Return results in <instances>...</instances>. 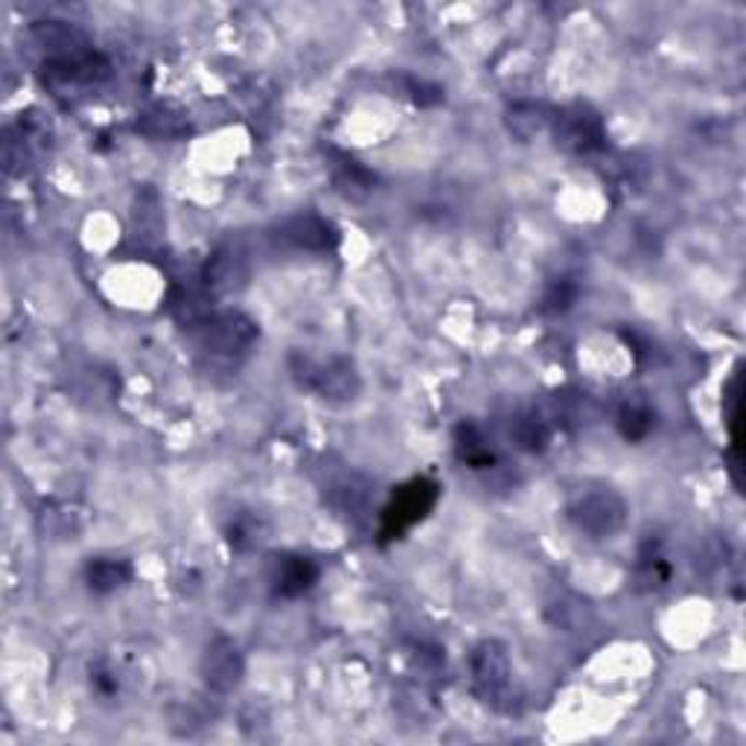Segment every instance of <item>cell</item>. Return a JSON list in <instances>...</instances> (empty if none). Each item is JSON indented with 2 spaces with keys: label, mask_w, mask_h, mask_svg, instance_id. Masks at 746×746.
<instances>
[{
  "label": "cell",
  "mask_w": 746,
  "mask_h": 746,
  "mask_svg": "<svg viewBox=\"0 0 746 746\" xmlns=\"http://www.w3.org/2000/svg\"><path fill=\"white\" fill-rule=\"evenodd\" d=\"M455 449L458 458L473 470H490L496 464V452L490 449L484 431L475 423H461L455 429Z\"/></svg>",
  "instance_id": "obj_13"
},
{
  "label": "cell",
  "mask_w": 746,
  "mask_h": 746,
  "mask_svg": "<svg viewBox=\"0 0 746 746\" xmlns=\"http://www.w3.org/2000/svg\"><path fill=\"white\" fill-rule=\"evenodd\" d=\"M578 283L569 281V277H560V281H554L552 286L545 289L540 309H543L545 316H563V312H569L571 304L578 300Z\"/></svg>",
  "instance_id": "obj_18"
},
{
  "label": "cell",
  "mask_w": 746,
  "mask_h": 746,
  "mask_svg": "<svg viewBox=\"0 0 746 746\" xmlns=\"http://www.w3.org/2000/svg\"><path fill=\"white\" fill-rule=\"evenodd\" d=\"M281 237L292 242L295 248H307V251H330L339 246V234L327 220L316 213H304L295 216L281 228Z\"/></svg>",
  "instance_id": "obj_10"
},
{
  "label": "cell",
  "mask_w": 746,
  "mask_h": 746,
  "mask_svg": "<svg viewBox=\"0 0 746 746\" xmlns=\"http://www.w3.org/2000/svg\"><path fill=\"white\" fill-rule=\"evenodd\" d=\"M289 370L300 388L318 394L324 403H353L362 391L359 370L347 356L312 359V356H304V353H292Z\"/></svg>",
  "instance_id": "obj_1"
},
{
  "label": "cell",
  "mask_w": 746,
  "mask_h": 746,
  "mask_svg": "<svg viewBox=\"0 0 746 746\" xmlns=\"http://www.w3.org/2000/svg\"><path fill=\"white\" fill-rule=\"evenodd\" d=\"M554 138L557 146L575 155H592V152L604 150V123L601 117L587 106H569L563 108L560 115L554 117Z\"/></svg>",
  "instance_id": "obj_7"
},
{
  "label": "cell",
  "mask_w": 746,
  "mask_h": 746,
  "mask_svg": "<svg viewBox=\"0 0 746 746\" xmlns=\"http://www.w3.org/2000/svg\"><path fill=\"white\" fill-rule=\"evenodd\" d=\"M656 426V414L650 412L648 405L641 403H627L621 405L618 412V431L624 435V440H644Z\"/></svg>",
  "instance_id": "obj_16"
},
{
  "label": "cell",
  "mask_w": 746,
  "mask_h": 746,
  "mask_svg": "<svg viewBox=\"0 0 746 746\" xmlns=\"http://www.w3.org/2000/svg\"><path fill=\"white\" fill-rule=\"evenodd\" d=\"M438 496L440 487L431 478H414L405 487H400L394 499L388 501V508L382 510V536L400 540L408 528L429 517L431 508L438 505Z\"/></svg>",
  "instance_id": "obj_5"
},
{
  "label": "cell",
  "mask_w": 746,
  "mask_h": 746,
  "mask_svg": "<svg viewBox=\"0 0 746 746\" xmlns=\"http://www.w3.org/2000/svg\"><path fill=\"white\" fill-rule=\"evenodd\" d=\"M257 531L260 528L254 525V519H234L228 528V543L237 548V552H248V548H254L257 545Z\"/></svg>",
  "instance_id": "obj_21"
},
{
  "label": "cell",
  "mask_w": 746,
  "mask_h": 746,
  "mask_svg": "<svg viewBox=\"0 0 746 746\" xmlns=\"http://www.w3.org/2000/svg\"><path fill=\"white\" fill-rule=\"evenodd\" d=\"M108 71H111V64H108L106 56L85 50V54L47 59L45 68H42V80H45V85H50V88L62 94L68 88L99 85L108 76Z\"/></svg>",
  "instance_id": "obj_6"
},
{
  "label": "cell",
  "mask_w": 746,
  "mask_h": 746,
  "mask_svg": "<svg viewBox=\"0 0 746 746\" xmlns=\"http://www.w3.org/2000/svg\"><path fill=\"white\" fill-rule=\"evenodd\" d=\"M29 33L36 38V45L45 47L47 54H50V59L91 50L85 33L73 27V24H68V21H38Z\"/></svg>",
  "instance_id": "obj_11"
},
{
  "label": "cell",
  "mask_w": 746,
  "mask_h": 746,
  "mask_svg": "<svg viewBox=\"0 0 746 746\" xmlns=\"http://www.w3.org/2000/svg\"><path fill=\"white\" fill-rule=\"evenodd\" d=\"M545 123H548V117H543V108L540 106L525 103V106L510 108V115H508L510 132L517 134V138H522V141L534 138L536 132H543Z\"/></svg>",
  "instance_id": "obj_19"
},
{
  "label": "cell",
  "mask_w": 746,
  "mask_h": 746,
  "mask_svg": "<svg viewBox=\"0 0 746 746\" xmlns=\"http://www.w3.org/2000/svg\"><path fill=\"white\" fill-rule=\"evenodd\" d=\"M196 335H199V347L213 362L239 365L248 353L254 351L257 339H260V327L246 312L225 309V312H211L204 321H199Z\"/></svg>",
  "instance_id": "obj_2"
},
{
  "label": "cell",
  "mask_w": 746,
  "mask_h": 746,
  "mask_svg": "<svg viewBox=\"0 0 746 746\" xmlns=\"http://www.w3.org/2000/svg\"><path fill=\"white\" fill-rule=\"evenodd\" d=\"M132 580V566L117 557H97L85 566V583L94 595H111Z\"/></svg>",
  "instance_id": "obj_12"
},
{
  "label": "cell",
  "mask_w": 746,
  "mask_h": 746,
  "mask_svg": "<svg viewBox=\"0 0 746 746\" xmlns=\"http://www.w3.org/2000/svg\"><path fill=\"white\" fill-rule=\"evenodd\" d=\"M321 569L304 554H274L269 560V583L277 597H300L316 587Z\"/></svg>",
  "instance_id": "obj_9"
},
{
  "label": "cell",
  "mask_w": 746,
  "mask_h": 746,
  "mask_svg": "<svg viewBox=\"0 0 746 746\" xmlns=\"http://www.w3.org/2000/svg\"><path fill=\"white\" fill-rule=\"evenodd\" d=\"M242 676H246V659L239 653L237 641H230L228 636H216L204 648L202 656L204 685L216 694H230L237 691Z\"/></svg>",
  "instance_id": "obj_8"
},
{
  "label": "cell",
  "mask_w": 746,
  "mask_h": 746,
  "mask_svg": "<svg viewBox=\"0 0 746 746\" xmlns=\"http://www.w3.org/2000/svg\"><path fill=\"white\" fill-rule=\"evenodd\" d=\"M470 674H473V688L482 697V702L493 709L508 711L510 700V653L499 639H484L470 656Z\"/></svg>",
  "instance_id": "obj_4"
},
{
  "label": "cell",
  "mask_w": 746,
  "mask_h": 746,
  "mask_svg": "<svg viewBox=\"0 0 746 746\" xmlns=\"http://www.w3.org/2000/svg\"><path fill=\"white\" fill-rule=\"evenodd\" d=\"M566 517L589 540H609L627 522V501L613 487H595V490L578 493Z\"/></svg>",
  "instance_id": "obj_3"
},
{
  "label": "cell",
  "mask_w": 746,
  "mask_h": 746,
  "mask_svg": "<svg viewBox=\"0 0 746 746\" xmlns=\"http://www.w3.org/2000/svg\"><path fill=\"white\" fill-rule=\"evenodd\" d=\"M246 281V269H242V260L230 251H220L216 257H211V263L204 269V283L208 289L216 292V295H225V292H234L237 286H242Z\"/></svg>",
  "instance_id": "obj_14"
},
{
  "label": "cell",
  "mask_w": 746,
  "mask_h": 746,
  "mask_svg": "<svg viewBox=\"0 0 746 746\" xmlns=\"http://www.w3.org/2000/svg\"><path fill=\"white\" fill-rule=\"evenodd\" d=\"M510 438L517 440V447L525 449V452H543L552 440V429L540 414H519L510 426Z\"/></svg>",
  "instance_id": "obj_15"
},
{
  "label": "cell",
  "mask_w": 746,
  "mask_h": 746,
  "mask_svg": "<svg viewBox=\"0 0 746 746\" xmlns=\"http://www.w3.org/2000/svg\"><path fill=\"white\" fill-rule=\"evenodd\" d=\"M91 685H94V691L103 694V697H111V694H117L115 671H108L106 665L94 667V671H91Z\"/></svg>",
  "instance_id": "obj_22"
},
{
  "label": "cell",
  "mask_w": 746,
  "mask_h": 746,
  "mask_svg": "<svg viewBox=\"0 0 746 746\" xmlns=\"http://www.w3.org/2000/svg\"><path fill=\"white\" fill-rule=\"evenodd\" d=\"M636 578H639L641 589H662L671 580V566L659 552L641 554L639 569H636Z\"/></svg>",
  "instance_id": "obj_20"
},
{
  "label": "cell",
  "mask_w": 746,
  "mask_h": 746,
  "mask_svg": "<svg viewBox=\"0 0 746 746\" xmlns=\"http://www.w3.org/2000/svg\"><path fill=\"white\" fill-rule=\"evenodd\" d=\"M548 618H552L554 627H563V630H583L592 618V609H589L587 601L580 597H560V604L548 606Z\"/></svg>",
  "instance_id": "obj_17"
}]
</instances>
